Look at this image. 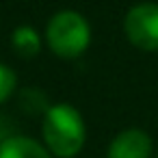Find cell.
<instances>
[{"label": "cell", "mask_w": 158, "mask_h": 158, "mask_svg": "<svg viewBox=\"0 0 158 158\" xmlns=\"http://www.w3.org/2000/svg\"><path fill=\"white\" fill-rule=\"evenodd\" d=\"M44 141L59 158H74L87 139L82 115L72 104H54L44 115Z\"/></svg>", "instance_id": "cell-1"}, {"label": "cell", "mask_w": 158, "mask_h": 158, "mask_svg": "<svg viewBox=\"0 0 158 158\" xmlns=\"http://www.w3.org/2000/svg\"><path fill=\"white\" fill-rule=\"evenodd\" d=\"M46 35H48L50 48L56 54L67 56V59L82 54L91 41L89 22L78 11H72V9H63L54 13L48 22Z\"/></svg>", "instance_id": "cell-2"}, {"label": "cell", "mask_w": 158, "mask_h": 158, "mask_svg": "<svg viewBox=\"0 0 158 158\" xmlns=\"http://www.w3.org/2000/svg\"><path fill=\"white\" fill-rule=\"evenodd\" d=\"M123 31L132 46L156 52L158 50V5L141 2L126 13Z\"/></svg>", "instance_id": "cell-3"}, {"label": "cell", "mask_w": 158, "mask_h": 158, "mask_svg": "<svg viewBox=\"0 0 158 158\" xmlns=\"http://www.w3.org/2000/svg\"><path fill=\"white\" fill-rule=\"evenodd\" d=\"M152 156V139L145 130L128 128L119 132L110 145L106 158H149Z\"/></svg>", "instance_id": "cell-4"}, {"label": "cell", "mask_w": 158, "mask_h": 158, "mask_svg": "<svg viewBox=\"0 0 158 158\" xmlns=\"http://www.w3.org/2000/svg\"><path fill=\"white\" fill-rule=\"evenodd\" d=\"M0 158H52L48 147L28 136H7L0 143Z\"/></svg>", "instance_id": "cell-5"}, {"label": "cell", "mask_w": 158, "mask_h": 158, "mask_svg": "<svg viewBox=\"0 0 158 158\" xmlns=\"http://www.w3.org/2000/svg\"><path fill=\"white\" fill-rule=\"evenodd\" d=\"M11 44H13V48H15L22 56H33V54H37L39 48H41V37H39V33H37L33 26L22 24V26H18V28L13 31Z\"/></svg>", "instance_id": "cell-6"}, {"label": "cell", "mask_w": 158, "mask_h": 158, "mask_svg": "<svg viewBox=\"0 0 158 158\" xmlns=\"http://www.w3.org/2000/svg\"><path fill=\"white\" fill-rule=\"evenodd\" d=\"M15 80H18L15 72H13L9 65L0 63V102H5V100L13 93V89H15Z\"/></svg>", "instance_id": "cell-7"}]
</instances>
